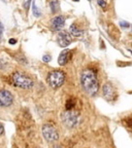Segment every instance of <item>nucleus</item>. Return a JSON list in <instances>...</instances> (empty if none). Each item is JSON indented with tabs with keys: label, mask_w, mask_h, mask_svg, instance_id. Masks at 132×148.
<instances>
[{
	"label": "nucleus",
	"mask_w": 132,
	"mask_h": 148,
	"mask_svg": "<svg viewBox=\"0 0 132 148\" xmlns=\"http://www.w3.org/2000/svg\"><path fill=\"white\" fill-rule=\"evenodd\" d=\"M69 33H70V35H72V36H74V37H81V36H83L84 31L81 30L77 25L72 24L69 28Z\"/></svg>",
	"instance_id": "9b49d317"
},
{
	"label": "nucleus",
	"mask_w": 132,
	"mask_h": 148,
	"mask_svg": "<svg viewBox=\"0 0 132 148\" xmlns=\"http://www.w3.org/2000/svg\"><path fill=\"white\" fill-rule=\"evenodd\" d=\"M42 135L48 142H56L59 139V133L57 129L50 123L42 125Z\"/></svg>",
	"instance_id": "20e7f679"
},
{
	"label": "nucleus",
	"mask_w": 132,
	"mask_h": 148,
	"mask_svg": "<svg viewBox=\"0 0 132 148\" xmlns=\"http://www.w3.org/2000/svg\"><path fill=\"white\" fill-rule=\"evenodd\" d=\"M32 10H33V14H34L36 18H39V16H41V12H40V10L38 9V7L36 6L34 1H33V3H32Z\"/></svg>",
	"instance_id": "4468645a"
},
{
	"label": "nucleus",
	"mask_w": 132,
	"mask_h": 148,
	"mask_svg": "<svg viewBox=\"0 0 132 148\" xmlns=\"http://www.w3.org/2000/svg\"><path fill=\"white\" fill-rule=\"evenodd\" d=\"M74 106H75V100H74L73 98H69V99L66 101V103H65V108H66V110H72V109L74 108Z\"/></svg>",
	"instance_id": "ddd939ff"
},
{
	"label": "nucleus",
	"mask_w": 132,
	"mask_h": 148,
	"mask_svg": "<svg viewBox=\"0 0 132 148\" xmlns=\"http://www.w3.org/2000/svg\"><path fill=\"white\" fill-rule=\"evenodd\" d=\"M74 1H77V2H79V0H74Z\"/></svg>",
	"instance_id": "5701e85b"
},
{
	"label": "nucleus",
	"mask_w": 132,
	"mask_h": 148,
	"mask_svg": "<svg viewBox=\"0 0 132 148\" xmlns=\"http://www.w3.org/2000/svg\"><path fill=\"white\" fill-rule=\"evenodd\" d=\"M9 43H10V44H16L17 43V40L14 39V38H12V39H9Z\"/></svg>",
	"instance_id": "4be33fe9"
},
{
	"label": "nucleus",
	"mask_w": 132,
	"mask_h": 148,
	"mask_svg": "<svg viewBox=\"0 0 132 148\" xmlns=\"http://www.w3.org/2000/svg\"><path fill=\"white\" fill-rule=\"evenodd\" d=\"M62 120H63V123L66 127H74L77 125V120H79V115L73 110H66V112H64L62 114Z\"/></svg>",
	"instance_id": "39448f33"
},
{
	"label": "nucleus",
	"mask_w": 132,
	"mask_h": 148,
	"mask_svg": "<svg viewBox=\"0 0 132 148\" xmlns=\"http://www.w3.org/2000/svg\"><path fill=\"white\" fill-rule=\"evenodd\" d=\"M65 80V74L63 71L60 70H55L49 73L46 77V81L49 83V86L53 88H58L64 83Z\"/></svg>",
	"instance_id": "7ed1b4c3"
},
{
	"label": "nucleus",
	"mask_w": 132,
	"mask_h": 148,
	"mask_svg": "<svg viewBox=\"0 0 132 148\" xmlns=\"http://www.w3.org/2000/svg\"><path fill=\"white\" fill-rule=\"evenodd\" d=\"M3 31H4V27H3L2 23H1V22H0V38H1V36H2V33H3Z\"/></svg>",
	"instance_id": "aec40b11"
},
{
	"label": "nucleus",
	"mask_w": 132,
	"mask_h": 148,
	"mask_svg": "<svg viewBox=\"0 0 132 148\" xmlns=\"http://www.w3.org/2000/svg\"><path fill=\"white\" fill-rule=\"evenodd\" d=\"M57 42L61 47H67L70 43L72 42V38L70 33L66 32V31H61L58 33L57 36Z\"/></svg>",
	"instance_id": "0eeeda50"
},
{
	"label": "nucleus",
	"mask_w": 132,
	"mask_h": 148,
	"mask_svg": "<svg viewBox=\"0 0 132 148\" xmlns=\"http://www.w3.org/2000/svg\"><path fill=\"white\" fill-rule=\"evenodd\" d=\"M4 133V127H3V125L2 123H0V136Z\"/></svg>",
	"instance_id": "412c9836"
},
{
	"label": "nucleus",
	"mask_w": 132,
	"mask_h": 148,
	"mask_svg": "<svg viewBox=\"0 0 132 148\" xmlns=\"http://www.w3.org/2000/svg\"><path fill=\"white\" fill-rule=\"evenodd\" d=\"M42 61H44V62H46V63H49L50 61H51V56H49V55H44V58H42Z\"/></svg>",
	"instance_id": "a211bd4d"
},
{
	"label": "nucleus",
	"mask_w": 132,
	"mask_h": 148,
	"mask_svg": "<svg viewBox=\"0 0 132 148\" xmlns=\"http://www.w3.org/2000/svg\"><path fill=\"white\" fill-rule=\"evenodd\" d=\"M102 92H103V96L106 100H113L115 98V90L111 86V83L107 82L103 86L102 88Z\"/></svg>",
	"instance_id": "1a4fd4ad"
},
{
	"label": "nucleus",
	"mask_w": 132,
	"mask_h": 148,
	"mask_svg": "<svg viewBox=\"0 0 132 148\" xmlns=\"http://www.w3.org/2000/svg\"><path fill=\"white\" fill-rule=\"evenodd\" d=\"M14 97L12 92L6 90H0V107H8L12 104Z\"/></svg>",
	"instance_id": "423d86ee"
},
{
	"label": "nucleus",
	"mask_w": 132,
	"mask_h": 148,
	"mask_svg": "<svg viewBox=\"0 0 132 148\" xmlns=\"http://www.w3.org/2000/svg\"><path fill=\"white\" fill-rule=\"evenodd\" d=\"M71 55L72 53H71V51H70V49H64V51L60 53V56H59L58 64L60 65V66L66 65V63H67L68 61L70 60V58H71Z\"/></svg>",
	"instance_id": "9d476101"
},
{
	"label": "nucleus",
	"mask_w": 132,
	"mask_h": 148,
	"mask_svg": "<svg viewBox=\"0 0 132 148\" xmlns=\"http://www.w3.org/2000/svg\"><path fill=\"white\" fill-rule=\"evenodd\" d=\"M81 84L88 95L95 96L99 90V82H98L96 72L91 69L83 71L81 76Z\"/></svg>",
	"instance_id": "f257e3e1"
},
{
	"label": "nucleus",
	"mask_w": 132,
	"mask_h": 148,
	"mask_svg": "<svg viewBox=\"0 0 132 148\" xmlns=\"http://www.w3.org/2000/svg\"><path fill=\"white\" fill-rule=\"evenodd\" d=\"M123 123L127 127H130V129H132V116H128V117H126L125 119L123 120Z\"/></svg>",
	"instance_id": "2eb2a0df"
},
{
	"label": "nucleus",
	"mask_w": 132,
	"mask_h": 148,
	"mask_svg": "<svg viewBox=\"0 0 132 148\" xmlns=\"http://www.w3.org/2000/svg\"><path fill=\"white\" fill-rule=\"evenodd\" d=\"M31 3V0H26L25 2H24V8L25 9H28L29 8V5Z\"/></svg>",
	"instance_id": "6ab92c4d"
},
{
	"label": "nucleus",
	"mask_w": 132,
	"mask_h": 148,
	"mask_svg": "<svg viewBox=\"0 0 132 148\" xmlns=\"http://www.w3.org/2000/svg\"><path fill=\"white\" fill-rule=\"evenodd\" d=\"M97 3H98V5H100L103 9L106 8V2H105V0H97Z\"/></svg>",
	"instance_id": "dca6fc26"
},
{
	"label": "nucleus",
	"mask_w": 132,
	"mask_h": 148,
	"mask_svg": "<svg viewBox=\"0 0 132 148\" xmlns=\"http://www.w3.org/2000/svg\"><path fill=\"white\" fill-rule=\"evenodd\" d=\"M12 83L18 88H24V90H30L33 86L32 79L21 72H16L12 74Z\"/></svg>",
	"instance_id": "f03ea898"
},
{
	"label": "nucleus",
	"mask_w": 132,
	"mask_h": 148,
	"mask_svg": "<svg viewBox=\"0 0 132 148\" xmlns=\"http://www.w3.org/2000/svg\"><path fill=\"white\" fill-rule=\"evenodd\" d=\"M120 25H121V27H123V28H129L130 27V24L128 23V22H125V21H121Z\"/></svg>",
	"instance_id": "f3484780"
},
{
	"label": "nucleus",
	"mask_w": 132,
	"mask_h": 148,
	"mask_svg": "<svg viewBox=\"0 0 132 148\" xmlns=\"http://www.w3.org/2000/svg\"><path fill=\"white\" fill-rule=\"evenodd\" d=\"M50 7H51L52 12L56 14L59 10V8H60V3H59L58 0H52L51 2H50Z\"/></svg>",
	"instance_id": "f8f14e48"
},
{
	"label": "nucleus",
	"mask_w": 132,
	"mask_h": 148,
	"mask_svg": "<svg viewBox=\"0 0 132 148\" xmlns=\"http://www.w3.org/2000/svg\"><path fill=\"white\" fill-rule=\"evenodd\" d=\"M65 25V18L63 16H58L52 20L51 22V29L53 31H59L61 30Z\"/></svg>",
	"instance_id": "6e6552de"
}]
</instances>
